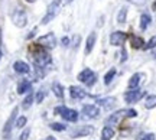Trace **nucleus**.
<instances>
[{
    "label": "nucleus",
    "instance_id": "obj_1",
    "mask_svg": "<svg viewBox=\"0 0 156 140\" xmlns=\"http://www.w3.org/2000/svg\"><path fill=\"white\" fill-rule=\"evenodd\" d=\"M30 54H32V58H34V61L36 65L39 67H45V65H48L51 64V56L48 52H45L41 46L36 44L35 46H32V49H30Z\"/></svg>",
    "mask_w": 156,
    "mask_h": 140
},
{
    "label": "nucleus",
    "instance_id": "obj_2",
    "mask_svg": "<svg viewBox=\"0 0 156 140\" xmlns=\"http://www.w3.org/2000/svg\"><path fill=\"white\" fill-rule=\"evenodd\" d=\"M59 7H61V0H54L49 6H48V10L46 15L42 19V25H48L49 22H52L56 17V15L59 13Z\"/></svg>",
    "mask_w": 156,
    "mask_h": 140
},
{
    "label": "nucleus",
    "instance_id": "obj_3",
    "mask_svg": "<svg viewBox=\"0 0 156 140\" xmlns=\"http://www.w3.org/2000/svg\"><path fill=\"white\" fill-rule=\"evenodd\" d=\"M56 114H61L64 120L67 121H77L78 120V113L75 110H71V108H67V107H56L55 108Z\"/></svg>",
    "mask_w": 156,
    "mask_h": 140
},
{
    "label": "nucleus",
    "instance_id": "obj_4",
    "mask_svg": "<svg viewBox=\"0 0 156 140\" xmlns=\"http://www.w3.org/2000/svg\"><path fill=\"white\" fill-rule=\"evenodd\" d=\"M16 114H17V107L13 108L10 117L7 118L5 127H3V140H10V133H12V127L15 126V120H16Z\"/></svg>",
    "mask_w": 156,
    "mask_h": 140
},
{
    "label": "nucleus",
    "instance_id": "obj_5",
    "mask_svg": "<svg viewBox=\"0 0 156 140\" xmlns=\"http://www.w3.org/2000/svg\"><path fill=\"white\" fill-rule=\"evenodd\" d=\"M12 22H13V25L17 26V28H23V26H26L28 16H26L25 10H22V9H16V10L13 12V15H12Z\"/></svg>",
    "mask_w": 156,
    "mask_h": 140
},
{
    "label": "nucleus",
    "instance_id": "obj_6",
    "mask_svg": "<svg viewBox=\"0 0 156 140\" xmlns=\"http://www.w3.org/2000/svg\"><path fill=\"white\" fill-rule=\"evenodd\" d=\"M145 91L143 90H139V88H129V91L124 94V100L127 101V103H130V104H133V103H137V101L140 100V98H143L145 97Z\"/></svg>",
    "mask_w": 156,
    "mask_h": 140
},
{
    "label": "nucleus",
    "instance_id": "obj_7",
    "mask_svg": "<svg viewBox=\"0 0 156 140\" xmlns=\"http://www.w3.org/2000/svg\"><path fill=\"white\" fill-rule=\"evenodd\" d=\"M78 79L81 81V82H84V84H87L88 87H91V85L95 82V79H97V75H95L90 68H85L83 72L78 74Z\"/></svg>",
    "mask_w": 156,
    "mask_h": 140
},
{
    "label": "nucleus",
    "instance_id": "obj_8",
    "mask_svg": "<svg viewBox=\"0 0 156 140\" xmlns=\"http://www.w3.org/2000/svg\"><path fill=\"white\" fill-rule=\"evenodd\" d=\"M127 39V33H124L122 30H116L110 35V45L113 46H122L124 40Z\"/></svg>",
    "mask_w": 156,
    "mask_h": 140
},
{
    "label": "nucleus",
    "instance_id": "obj_9",
    "mask_svg": "<svg viewBox=\"0 0 156 140\" xmlns=\"http://www.w3.org/2000/svg\"><path fill=\"white\" fill-rule=\"evenodd\" d=\"M38 45L44 46V48H55L56 45V39L54 33H46L44 36H41L38 39Z\"/></svg>",
    "mask_w": 156,
    "mask_h": 140
},
{
    "label": "nucleus",
    "instance_id": "obj_10",
    "mask_svg": "<svg viewBox=\"0 0 156 140\" xmlns=\"http://www.w3.org/2000/svg\"><path fill=\"white\" fill-rule=\"evenodd\" d=\"M126 113H127V110H119V111L113 113L112 116H108V117L106 118V126H116L120 120H122L124 116H126Z\"/></svg>",
    "mask_w": 156,
    "mask_h": 140
},
{
    "label": "nucleus",
    "instance_id": "obj_11",
    "mask_svg": "<svg viewBox=\"0 0 156 140\" xmlns=\"http://www.w3.org/2000/svg\"><path fill=\"white\" fill-rule=\"evenodd\" d=\"M94 129L91 126H80L78 129L73 130L71 131V137H83V136H88V135H93Z\"/></svg>",
    "mask_w": 156,
    "mask_h": 140
},
{
    "label": "nucleus",
    "instance_id": "obj_12",
    "mask_svg": "<svg viewBox=\"0 0 156 140\" xmlns=\"http://www.w3.org/2000/svg\"><path fill=\"white\" fill-rule=\"evenodd\" d=\"M69 94H71V98H74V100H83V98L87 97V93H85L83 88L75 87V85H73V87L69 88Z\"/></svg>",
    "mask_w": 156,
    "mask_h": 140
},
{
    "label": "nucleus",
    "instance_id": "obj_13",
    "mask_svg": "<svg viewBox=\"0 0 156 140\" xmlns=\"http://www.w3.org/2000/svg\"><path fill=\"white\" fill-rule=\"evenodd\" d=\"M83 113L87 116V117H97L100 114V110L97 106H93V104H88V106L83 107Z\"/></svg>",
    "mask_w": 156,
    "mask_h": 140
},
{
    "label": "nucleus",
    "instance_id": "obj_14",
    "mask_svg": "<svg viewBox=\"0 0 156 140\" xmlns=\"http://www.w3.org/2000/svg\"><path fill=\"white\" fill-rule=\"evenodd\" d=\"M95 39H97V35L93 32V33L88 35V38H87V42H85V55H88L90 52L93 51L95 45Z\"/></svg>",
    "mask_w": 156,
    "mask_h": 140
},
{
    "label": "nucleus",
    "instance_id": "obj_15",
    "mask_svg": "<svg viewBox=\"0 0 156 140\" xmlns=\"http://www.w3.org/2000/svg\"><path fill=\"white\" fill-rule=\"evenodd\" d=\"M145 75L143 74H134V75H132V78L129 79V88L132 90V88H137L139 87V84L142 82V78H143Z\"/></svg>",
    "mask_w": 156,
    "mask_h": 140
},
{
    "label": "nucleus",
    "instance_id": "obj_16",
    "mask_svg": "<svg viewBox=\"0 0 156 140\" xmlns=\"http://www.w3.org/2000/svg\"><path fill=\"white\" fill-rule=\"evenodd\" d=\"M13 68H15V71L19 74H28L29 72V65L23 61H16L15 65H13Z\"/></svg>",
    "mask_w": 156,
    "mask_h": 140
},
{
    "label": "nucleus",
    "instance_id": "obj_17",
    "mask_svg": "<svg viewBox=\"0 0 156 140\" xmlns=\"http://www.w3.org/2000/svg\"><path fill=\"white\" fill-rule=\"evenodd\" d=\"M151 22H152L151 15L143 13V15L140 16V29H142V30H146V29H147V26L151 25Z\"/></svg>",
    "mask_w": 156,
    "mask_h": 140
},
{
    "label": "nucleus",
    "instance_id": "obj_18",
    "mask_svg": "<svg viewBox=\"0 0 156 140\" xmlns=\"http://www.w3.org/2000/svg\"><path fill=\"white\" fill-rule=\"evenodd\" d=\"M28 91H30V82H29L28 79H23V81H20L19 85H17V93H19V94H25V93H28Z\"/></svg>",
    "mask_w": 156,
    "mask_h": 140
},
{
    "label": "nucleus",
    "instance_id": "obj_19",
    "mask_svg": "<svg viewBox=\"0 0 156 140\" xmlns=\"http://www.w3.org/2000/svg\"><path fill=\"white\" fill-rule=\"evenodd\" d=\"M114 103H116V98H101V100H98V106L108 110L112 106H114Z\"/></svg>",
    "mask_w": 156,
    "mask_h": 140
},
{
    "label": "nucleus",
    "instance_id": "obj_20",
    "mask_svg": "<svg viewBox=\"0 0 156 140\" xmlns=\"http://www.w3.org/2000/svg\"><path fill=\"white\" fill-rule=\"evenodd\" d=\"M114 136V130L110 127V126H106L104 129H103V131H101V137H103V140H110Z\"/></svg>",
    "mask_w": 156,
    "mask_h": 140
},
{
    "label": "nucleus",
    "instance_id": "obj_21",
    "mask_svg": "<svg viewBox=\"0 0 156 140\" xmlns=\"http://www.w3.org/2000/svg\"><path fill=\"white\" fill-rule=\"evenodd\" d=\"M132 46L134 49H140V48L145 46V42H143V39L140 36H132Z\"/></svg>",
    "mask_w": 156,
    "mask_h": 140
},
{
    "label": "nucleus",
    "instance_id": "obj_22",
    "mask_svg": "<svg viewBox=\"0 0 156 140\" xmlns=\"http://www.w3.org/2000/svg\"><path fill=\"white\" fill-rule=\"evenodd\" d=\"M52 90H54V94H55L58 98H62V97H64V88H62L61 84L54 82V85H52Z\"/></svg>",
    "mask_w": 156,
    "mask_h": 140
},
{
    "label": "nucleus",
    "instance_id": "obj_23",
    "mask_svg": "<svg viewBox=\"0 0 156 140\" xmlns=\"http://www.w3.org/2000/svg\"><path fill=\"white\" fill-rule=\"evenodd\" d=\"M145 107L147 110H152L156 107V95H149L146 98V103H145Z\"/></svg>",
    "mask_w": 156,
    "mask_h": 140
},
{
    "label": "nucleus",
    "instance_id": "obj_24",
    "mask_svg": "<svg viewBox=\"0 0 156 140\" xmlns=\"http://www.w3.org/2000/svg\"><path fill=\"white\" fill-rule=\"evenodd\" d=\"M126 17H127V7H122L120 12H119V16H117V22L124 23L126 22Z\"/></svg>",
    "mask_w": 156,
    "mask_h": 140
},
{
    "label": "nucleus",
    "instance_id": "obj_25",
    "mask_svg": "<svg viewBox=\"0 0 156 140\" xmlns=\"http://www.w3.org/2000/svg\"><path fill=\"white\" fill-rule=\"evenodd\" d=\"M32 101H34V95H32V93H29L28 95H26V98L23 100V104H22V107L25 108V110H28L29 107L32 106Z\"/></svg>",
    "mask_w": 156,
    "mask_h": 140
},
{
    "label": "nucleus",
    "instance_id": "obj_26",
    "mask_svg": "<svg viewBox=\"0 0 156 140\" xmlns=\"http://www.w3.org/2000/svg\"><path fill=\"white\" fill-rule=\"evenodd\" d=\"M114 75H116V69H114V68H112V69L106 74V77H104V84H106V85L110 84V82H112V79L114 78Z\"/></svg>",
    "mask_w": 156,
    "mask_h": 140
},
{
    "label": "nucleus",
    "instance_id": "obj_27",
    "mask_svg": "<svg viewBox=\"0 0 156 140\" xmlns=\"http://www.w3.org/2000/svg\"><path fill=\"white\" fill-rule=\"evenodd\" d=\"M49 127L52 130H55V131H64V130L67 129V126H64V124H61V123H52Z\"/></svg>",
    "mask_w": 156,
    "mask_h": 140
},
{
    "label": "nucleus",
    "instance_id": "obj_28",
    "mask_svg": "<svg viewBox=\"0 0 156 140\" xmlns=\"http://www.w3.org/2000/svg\"><path fill=\"white\" fill-rule=\"evenodd\" d=\"M155 46H156V35L155 36H152L151 39H149V42H147L143 48H145V49H153Z\"/></svg>",
    "mask_w": 156,
    "mask_h": 140
},
{
    "label": "nucleus",
    "instance_id": "obj_29",
    "mask_svg": "<svg viewBox=\"0 0 156 140\" xmlns=\"http://www.w3.org/2000/svg\"><path fill=\"white\" fill-rule=\"evenodd\" d=\"M26 121H28V120H26V117H19L16 120V127H17V129H22L23 126L26 124Z\"/></svg>",
    "mask_w": 156,
    "mask_h": 140
},
{
    "label": "nucleus",
    "instance_id": "obj_30",
    "mask_svg": "<svg viewBox=\"0 0 156 140\" xmlns=\"http://www.w3.org/2000/svg\"><path fill=\"white\" fill-rule=\"evenodd\" d=\"M139 140H155V135L153 133H147V135H143Z\"/></svg>",
    "mask_w": 156,
    "mask_h": 140
},
{
    "label": "nucleus",
    "instance_id": "obj_31",
    "mask_svg": "<svg viewBox=\"0 0 156 140\" xmlns=\"http://www.w3.org/2000/svg\"><path fill=\"white\" fill-rule=\"evenodd\" d=\"M29 133H30V130L29 129H26L25 131H23L22 135H20V139L19 140H28V137H29Z\"/></svg>",
    "mask_w": 156,
    "mask_h": 140
},
{
    "label": "nucleus",
    "instance_id": "obj_32",
    "mask_svg": "<svg viewBox=\"0 0 156 140\" xmlns=\"http://www.w3.org/2000/svg\"><path fill=\"white\" fill-rule=\"evenodd\" d=\"M44 97H45V93H44V91H39L38 95H36V103H42Z\"/></svg>",
    "mask_w": 156,
    "mask_h": 140
},
{
    "label": "nucleus",
    "instance_id": "obj_33",
    "mask_svg": "<svg viewBox=\"0 0 156 140\" xmlns=\"http://www.w3.org/2000/svg\"><path fill=\"white\" fill-rule=\"evenodd\" d=\"M126 116H127V117H136V116H137V111H136V110H127Z\"/></svg>",
    "mask_w": 156,
    "mask_h": 140
},
{
    "label": "nucleus",
    "instance_id": "obj_34",
    "mask_svg": "<svg viewBox=\"0 0 156 140\" xmlns=\"http://www.w3.org/2000/svg\"><path fill=\"white\" fill-rule=\"evenodd\" d=\"M130 3H134V5H143L145 3V0H129Z\"/></svg>",
    "mask_w": 156,
    "mask_h": 140
},
{
    "label": "nucleus",
    "instance_id": "obj_35",
    "mask_svg": "<svg viewBox=\"0 0 156 140\" xmlns=\"http://www.w3.org/2000/svg\"><path fill=\"white\" fill-rule=\"evenodd\" d=\"M61 42H62V45H64V46H67L68 44H69V39H68V38H62Z\"/></svg>",
    "mask_w": 156,
    "mask_h": 140
},
{
    "label": "nucleus",
    "instance_id": "obj_36",
    "mask_svg": "<svg viewBox=\"0 0 156 140\" xmlns=\"http://www.w3.org/2000/svg\"><path fill=\"white\" fill-rule=\"evenodd\" d=\"M122 55H123V58H122V62H123V61H126V51H124V49H123Z\"/></svg>",
    "mask_w": 156,
    "mask_h": 140
},
{
    "label": "nucleus",
    "instance_id": "obj_37",
    "mask_svg": "<svg viewBox=\"0 0 156 140\" xmlns=\"http://www.w3.org/2000/svg\"><path fill=\"white\" fill-rule=\"evenodd\" d=\"M153 10H156V0L153 2Z\"/></svg>",
    "mask_w": 156,
    "mask_h": 140
},
{
    "label": "nucleus",
    "instance_id": "obj_38",
    "mask_svg": "<svg viewBox=\"0 0 156 140\" xmlns=\"http://www.w3.org/2000/svg\"><path fill=\"white\" fill-rule=\"evenodd\" d=\"M67 2H68V3H71V2H73V0H67Z\"/></svg>",
    "mask_w": 156,
    "mask_h": 140
},
{
    "label": "nucleus",
    "instance_id": "obj_39",
    "mask_svg": "<svg viewBox=\"0 0 156 140\" xmlns=\"http://www.w3.org/2000/svg\"><path fill=\"white\" fill-rule=\"evenodd\" d=\"M28 2H30V3H32V2H35V0H28Z\"/></svg>",
    "mask_w": 156,
    "mask_h": 140
},
{
    "label": "nucleus",
    "instance_id": "obj_40",
    "mask_svg": "<svg viewBox=\"0 0 156 140\" xmlns=\"http://www.w3.org/2000/svg\"><path fill=\"white\" fill-rule=\"evenodd\" d=\"M0 42H2V33H0Z\"/></svg>",
    "mask_w": 156,
    "mask_h": 140
},
{
    "label": "nucleus",
    "instance_id": "obj_41",
    "mask_svg": "<svg viewBox=\"0 0 156 140\" xmlns=\"http://www.w3.org/2000/svg\"><path fill=\"white\" fill-rule=\"evenodd\" d=\"M0 58H2V52H0Z\"/></svg>",
    "mask_w": 156,
    "mask_h": 140
}]
</instances>
